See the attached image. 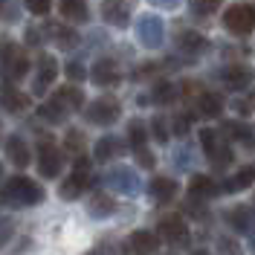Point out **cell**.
Returning <instances> with one entry per match:
<instances>
[{"label":"cell","instance_id":"1","mask_svg":"<svg viewBox=\"0 0 255 255\" xmlns=\"http://www.w3.org/2000/svg\"><path fill=\"white\" fill-rule=\"evenodd\" d=\"M3 200L6 203H12V206H38L41 200H44V189L35 183V180H29V177L23 174H15L6 180V186H3Z\"/></svg>","mask_w":255,"mask_h":255},{"label":"cell","instance_id":"2","mask_svg":"<svg viewBox=\"0 0 255 255\" xmlns=\"http://www.w3.org/2000/svg\"><path fill=\"white\" fill-rule=\"evenodd\" d=\"M200 145H203V154L212 159L215 168H226L232 162V145L226 139L223 130H215V128H203L200 130Z\"/></svg>","mask_w":255,"mask_h":255},{"label":"cell","instance_id":"3","mask_svg":"<svg viewBox=\"0 0 255 255\" xmlns=\"http://www.w3.org/2000/svg\"><path fill=\"white\" fill-rule=\"evenodd\" d=\"M0 73H3L6 84H15V81H20L26 73H29V58L20 52V47H15V44H6V47H3V55H0Z\"/></svg>","mask_w":255,"mask_h":255},{"label":"cell","instance_id":"4","mask_svg":"<svg viewBox=\"0 0 255 255\" xmlns=\"http://www.w3.org/2000/svg\"><path fill=\"white\" fill-rule=\"evenodd\" d=\"M223 26L235 35H250L255 29V3H235L223 12Z\"/></svg>","mask_w":255,"mask_h":255},{"label":"cell","instance_id":"5","mask_svg":"<svg viewBox=\"0 0 255 255\" xmlns=\"http://www.w3.org/2000/svg\"><path fill=\"white\" fill-rule=\"evenodd\" d=\"M105 183H108L113 191L128 194V197L139 194V174H136V168H130V165H113L111 171L105 174Z\"/></svg>","mask_w":255,"mask_h":255},{"label":"cell","instance_id":"6","mask_svg":"<svg viewBox=\"0 0 255 255\" xmlns=\"http://www.w3.org/2000/svg\"><path fill=\"white\" fill-rule=\"evenodd\" d=\"M84 116H87V122H93V125H113V122L122 116V105H119L113 96H102V99L90 102V108L84 111Z\"/></svg>","mask_w":255,"mask_h":255},{"label":"cell","instance_id":"7","mask_svg":"<svg viewBox=\"0 0 255 255\" xmlns=\"http://www.w3.org/2000/svg\"><path fill=\"white\" fill-rule=\"evenodd\" d=\"M64 168V154L52 145V139H41V145H38V171H41V177H58Z\"/></svg>","mask_w":255,"mask_h":255},{"label":"cell","instance_id":"8","mask_svg":"<svg viewBox=\"0 0 255 255\" xmlns=\"http://www.w3.org/2000/svg\"><path fill=\"white\" fill-rule=\"evenodd\" d=\"M136 35H139L142 47H148V49L162 47V38H165L162 17H157V15H142L139 20H136Z\"/></svg>","mask_w":255,"mask_h":255},{"label":"cell","instance_id":"9","mask_svg":"<svg viewBox=\"0 0 255 255\" xmlns=\"http://www.w3.org/2000/svg\"><path fill=\"white\" fill-rule=\"evenodd\" d=\"M93 183H96V177L90 174V168H76V171L58 186V197H61V200H76V197H81Z\"/></svg>","mask_w":255,"mask_h":255},{"label":"cell","instance_id":"10","mask_svg":"<svg viewBox=\"0 0 255 255\" xmlns=\"http://www.w3.org/2000/svg\"><path fill=\"white\" fill-rule=\"evenodd\" d=\"M157 235L162 241H168V244H174V247H183L189 241V226L180 215H165L157 223Z\"/></svg>","mask_w":255,"mask_h":255},{"label":"cell","instance_id":"11","mask_svg":"<svg viewBox=\"0 0 255 255\" xmlns=\"http://www.w3.org/2000/svg\"><path fill=\"white\" fill-rule=\"evenodd\" d=\"M133 3L136 0H102V17L116 26V29H125L130 23V12H133Z\"/></svg>","mask_w":255,"mask_h":255},{"label":"cell","instance_id":"12","mask_svg":"<svg viewBox=\"0 0 255 255\" xmlns=\"http://www.w3.org/2000/svg\"><path fill=\"white\" fill-rule=\"evenodd\" d=\"M44 35H47L52 44H58L61 49H73L79 47V32L73 29L70 23H64V20H47L44 23Z\"/></svg>","mask_w":255,"mask_h":255},{"label":"cell","instance_id":"13","mask_svg":"<svg viewBox=\"0 0 255 255\" xmlns=\"http://www.w3.org/2000/svg\"><path fill=\"white\" fill-rule=\"evenodd\" d=\"M125 250H128V255H154L159 250V235L157 232H148V229L130 232Z\"/></svg>","mask_w":255,"mask_h":255},{"label":"cell","instance_id":"14","mask_svg":"<svg viewBox=\"0 0 255 255\" xmlns=\"http://www.w3.org/2000/svg\"><path fill=\"white\" fill-rule=\"evenodd\" d=\"M55 79H58V61H55V55H41L38 70H35V81H32V90L44 93V90H49L55 84Z\"/></svg>","mask_w":255,"mask_h":255},{"label":"cell","instance_id":"15","mask_svg":"<svg viewBox=\"0 0 255 255\" xmlns=\"http://www.w3.org/2000/svg\"><path fill=\"white\" fill-rule=\"evenodd\" d=\"M90 79L99 87H116L122 81V70H119V64L113 61V58H99L93 64V70H90Z\"/></svg>","mask_w":255,"mask_h":255},{"label":"cell","instance_id":"16","mask_svg":"<svg viewBox=\"0 0 255 255\" xmlns=\"http://www.w3.org/2000/svg\"><path fill=\"white\" fill-rule=\"evenodd\" d=\"M250 81H253L250 70H247V67H241V64H229V67L221 73V84L229 90V93H241V90H247V87H250Z\"/></svg>","mask_w":255,"mask_h":255},{"label":"cell","instance_id":"17","mask_svg":"<svg viewBox=\"0 0 255 255\" xmlns=\"http://www.w3.org/2000/svg\"><path fill=\"white\" fill-rule=\"evenodd\" d=\"M32 105V99L26 93H20L17 87H12V84H3L0 87V108L9 113H26Z\"/></svg>","mask_w":255,"mask_h":255},{"label":"cell","instance_id":"18","mask_svg":"<svg viewBox=\"0 0 255 255\" xmlns=\"http://www.w3.org/2000/svg\"><path fill=\"white\" fill-rule=\"evenodd\" d=\"M6 157H9V162L17 165V168H26L32 162V151H29V145H26V139H23L20 133H12V136L6 139Z\"/></svg>","mask_w":255,"mask_h":255},{"label":"cell","instance_id":"19","mask_svg":"<svg viewBox=\"0 0 255 255\" xmlns=\"http://www.w3.org/2000/svg\"><path fill=\"white\" fill-rule=\"evenodd\" d=\"M221 194V186L206 174H194L189 180V197L191 200H212V197H218Z\"/></svg>","mask_w":255,"mask_h":255},{"label":"cell","instance_id":"20","mask_svg":"<svg viewBox=\"0 0 255 255\" xmlns=\"http://www.w3.org/2000/svg\"><path fill=\"white\" fill-rule=\"evenodd\" d=\"M226 223H229V229H235L241 235H247V232H253L255 229V215L250 206H235L226 212Z\"/></svg>","mask_w":255,"mask_h":255},{"label":"cell","instance_id":"21","mask_svg":"<svg viewBox=\"0 0 255 255\" xmlns=\"http://www.w3.org/2000/svg\"><path fill=\"white\" fill-rule=\"evenodd\" d=\"M255 183V162H247V165H241L235 174L229 177L226 183L221 186V191H229V194H235V191H244L250 189Z\"/></svg>","mask_w":255,"mask_h":255},{"label":"cell","instance_id":"22","mask_svg":"<svg viewBox=\"0 0 255 255\" xmlns=\"http://www.w3.org/2000/svg\"><path fill=\"white\" fill-rule=\"evenodd\" d=\"M177 47H180V52H186V55H197V52H203L209 47V38L203 32L186 29V32L177 35Z\"/></svg>","mask_w":255,"mask_h":255},{"label":"cell","instance_id":"23","mask_svg":"<svg viewBox=\"0 0 255 255\" xmlns=\"http://www.w3.org/2000/svg\"><path fill=\"white\" fill-rule=\"evenodd\" d=\"M148 191H151V197L157 200L159 206H165V203H171L177 197V183L171 177H154L151 186H148Z\"/></svg>","mask_w":255,"mask_h":255},{"label":"cell","instance_id":"24","mask_svg":"<svg viewBox=\"0 0 255 255\" xmlns=\"http://www.w3.org/2000/svg\"><path fill=\"white\" fill-rule=\"evenodd\" d=\"M194 111H197V116H203V119H218L223 113V99L218 93L203 90V96L194 102Z\"/></svg>","mask_w":255,"mask_h":255},{"label":"cell","instance_id":"25","mask_svg":"<svg viewBox=\"0 0 255 255\" xmlns=\"http://www.w3.org/2000/svg\"><path fill=\"white\" fill-rule=\"evenodd\" d=\"M125 151V142L122 139H116V136H102L93 148V159L96 162H111L113 157H119Z\"/></svg>","mask_w":255,"mask_h":255},{"label":"cell","instance_id":"26","mask_svg":"<svg viewBox=\"0 0 255 255\" xmlns=\"http://www.w3.org/2000/svg\"><path fill=\"white\" fill-rule=\"evenodd\" d=\"M58 12H61L64 23H84L90 20V12H87V0H61L58 3Z\"/></svg>","mask_w":255,"mask_h":255},{"label":"cell","instance_id":"27","mask_svg":"<svg viewBox=\"0 0 255 255\" xmlns=\"http://www.w3.org/2000/svg\"><path fill=\"white\" fill-rule=\"evenodd\" d=\"M87 212H90V218H111L113 212H116V200H113V194H105V191L90 194Z\"/></svg>","mask_w":255,"mask_h":255},{"label":"cell","instance_id":"28","mask_svg":"<svg viewBox=\"0 0 255 255\" xmlns=\"http://www.w3.org/2000/svg\"><path fill=\"white\" fill-rule=\"evenodd\" d=\"M55 102H61L67 111H81L84 108V93H81V87H73V84H67V87H58V93L52 96Z\"/></svg>","mask_w":255,"mask_h":255},{"label":"cell","instance_id":"29","mask_svg":"<svg viewBox=\"0 0 255 255\" xmlns=\"http://www.w3.org/2000/svg\"><path fill=\"white\" fill-rule=\"evenodd\" d=\"M38 113H41V119H47L49 125H64V122H67V116H70V111L64 108L61 102H55V99L44 102V105L38 108Z\"/></svg>","mask_w":255,"mask_h":255},{"label":"cell","instance_id":"30","mask_svg":"<svg viewBox=\"0 0 255 255\" xmlns=\"http://www.w3.org/2000/svg\"><path fill=\"white\" fill-rule=\"evenodd\" d=\"M84 145H87V139H84V133H81L79 128H70L67 133H64V154L73 159L84 157Z\"/></svg>","mask_w":255,"mask_h":255},{"label":"cell","instance_id":"31","mask_svg":"<svg viewBox=\"0 0 255 255\" xmlns=\"http://www.w3.org/2000/svg\"><path fill=\"white\" fill-rule=\"evenodd\" d=\"M223 133H226V139H235V142H244L247 148H253L255 145V136H253V128H247L244 122H226L223 125Z\"/></svg>","mask_w":255,"mask_h":255},{"label":"cell","instance_id":"32","mask_svg":"<svg viewBox=\"0 0 255 255\" xmlns=\"http://www.w3.org/2000/svg\"><path fill=\"white\" fill-rule=\"evenodd\" d=\"M174 99H177V87L171 81H165V79L154 81V87H151V102H157V105H171Z\"/></svg>","mask_w":255,"mask_h":255},{"label":"cell","instance_id":"33","mask_svg":"<svg viewBox=\"0 0 255 255\" xmlns=\"http://www.w3.org/2000/svg\"><path fill=\"white\" fill-rule=\"evenodd\" d=\"M148 130H145V122L142 119H133L130 125H128V139H130V148L133 151H142V148H148Z\"/></svg>","mask_w":255,"mask_h":255},{"label":"cell","instance_id":"34","mask_svg":"<svg viewBox=\"0 0 255 255\" xmlns=\"http://www.w3.org/2000/svg\"><path fill=\"white\" fill-rule=\"evenodd\" d=\"M168 136H171V128H168V119L165 116H154L151 119V139H157L159 145H165L168 142Z\"/></svg>","mask_w":255,"mask_h":255},{"label":"cell","instance_id":"35","mask_svg":"<svg viewBox=\"0 0 255 255\" xmlns=\"http://www.w3.org/2000/svg\"><path fill=\"white\" fill-rule=\"evenodd\" d=\"M191 122H194V113L186 111V113H174L171 116V133H177V136H186L191 130Z\"/></svg>","mask_w":255,"mask_h":255},{"label":"cell","instance_id":"36","mask_svg":"<svg viewBox=\"0 0 255 255\" xmlns=\"http://www.w3.org/2000/svg\"><path fill=\"white\" fill-rule=\"evenodd\" d=\"M221 3H223V0H189L191 12H194V15H200V17L218 12V9H221Z\"/></svg>","mask_w":255,"mask_h":255},{"label":"cell","instance_id":"37","mask_svg":"<svg viewBox=\"0 0 255 255\" xmlns=\"http://www.w3.org/2000/svg\"><path fill=\"white\" fill-rule=\"evenodd\" d=\"M218 253L221 255H241V247L235 238H229V235H221L218 238Z\"/></svg>","mask_w":255,"mask_h":255},{"label":"cell","instance_id":"38","mask_svg":"<svg viewBox=\"0 0 255 255\" xmlns=\"http://www.w3.org/2000/svg\"><path fill=\"white\" fill-rule=\"evenodd\" d=\"M23 6L29 9L32 15H49V9H52V0H23Z\"/></svg>","mask_w":255,"mask_h":255},{"label":"cell","instance_id":"39","mask_svg":"<svg viewBox=\"0 0 255 255\" xmlns=\"http://www.w3.org/2000/svg\"><path fill=\"white\" fill-rule=\"evenodd\" d=\"M12 235H15V223L9 221V218H3V215H0V250L12 241Z\"/></svg>","mask_w":255,"mask_h":255},{"label":"cell","instance_id":"40","mask_svg":"<svg viewBox=\"0 0 255 255\" xmlns=\"http://www.w3.org/2000/svg\"><path fill=\"white\" fill-rule=\"evenodd\" d=\"M90 76L84 67H81V61H67V79H73V81H84Z\"/></svg>","mask_w":255,"mask_h":255},{"label":"cell","instance_id":"41","mask_svg":"<svg viewBox=\"0 0 255 255\" xmlns=\"http://www.w3.org/2000/svg\"><path fill=\"white\" fill-rule=\"evenodd\" d=\"M136 154V159H139V165L142 168H154V154L148 151V148H142V151H133Z\"/></svg>","mask_w":255,"mask_h":255},{"label":"cell","instance_id":"42","mask_svg":"<svg viewBox=\"0 0 255 255\" xmlns=\"http://www.w3.org/2000/svg\"><path fill=\"white\" fill-rule=\"evenodd\" d=\"M238 111L244 113V116H247V113H253L255 111V96H247L244 102H238Z\"/></svg>","mask_w":255,"mask_h":255},{"label":"cell","instance_id":"43","mask_svg":"<svg viewBox=\"0 0 255 255\" xmlns=\"http://www.w3.org/2000/svg\"><path fill=\"white\" fill-rule=\"evenodd\" d=\"M151 3H154V6H159V9H177L183 0H151Z\"/></svg>","mask_w":255,"mask_h":255},{"label":"cell","instance_id":"44","mask_svg":"<svg viewBox=\"0 0 255 255\" xmlns=\"http://www.w3.org/2000/svg\"><path fill=\"white\" fill-rule=\"evenodd\" d=\"M87 255H116V253H111V247H96V250H90Z\"/></svg>","mask_w":255,"mask_h":255},{"label":"cell","instance_id":"45","mask_svg":"<svg viewBox=\"0 0 255 255\" xmlns=\"http://www.w3.org/2000/svg\"><path fill=\"white\" fill-rule=\"evenodd\" d=\"M191 255H212V253H209V250H194Z\"/></svg>","mask_w":255,"mask_h":255},{"label":"cell","instance_id":"46","mask_svg":"<svg viewBox=\"0 0 255 255\" xmlns=\"http://www.w3.org/2000/svg\"><path fill=\"white\" fill-rule=\"evenodd\" d=\"M0 180H3V165H0Z\"/></svg>","mask_w":255,"mask_h":255},{"label":"cell","instance_id":"47","mask_svg":"<svg viewBox=\"0 0 255 255\" xmlns=\"http://www.w3.org/2000/svg\"><path fill=\"white\" fill-rule=\"evenodd\" d=\"M3 3H6V0H0V9H3Z\"/></svg>","mask_w":255,"mask_h":255}]
</instances>
